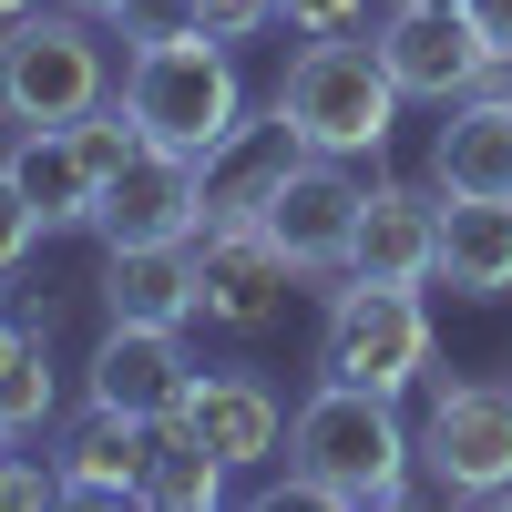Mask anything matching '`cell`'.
Wrapping results in <instances>:
<instances>
[{"label":"cell","instance_id":"obj_7","mask_svg":"<svg viewBox=\"0 0 512 512\" xmlns=\"http://www.w3.org/2000/svg\"><path fill=\"white\" fill-rule=\"evenodd\" d=\"M369 41H379V62H390V82L410 103H461V93H482V82L502 72L461 0H390Z\"/></svg>","mask_w":512,"mask_h":512},{"label":"cell","instance_id":"obj_28","mask_svg":"<svg viewBox=\"0 0 512 512\" xmlns=\"http://www.w3.org/2000/svg\"><path fill=\"white\" fill-rule=\"evenodd\" d=\"M72 11H93V21H113V11H123V0H72Z\"/></svg>","mask_w":512,"mask_h":512},{"label":"cell","instance_id":"obj_19","mask_svg":"<svg viewBox=\"0 0 512 512\" xmlns=\"http://www.w3.org/2000/svg\"><path fill=\"white\" fill-rule=\"evenodd\" d=\"M62 502H144V420L93 410L62 441Z\"/></svg>","mask_w":512,"mask_h":512},{"label":"cell","instance_id":"obj_2","mask_svg":"<svg viewBox=\"0 0 512 512\" xmlns=\"http://www.w3.org/2000/svg\"><path fill=\"white\" fill-rule=\"evenodd\" d=\"M123 113L144 123V144L164 154H226L246 134V82H236V41L216 31H164V41H134L123 52Z\"/></svg>","mask_w":512,"mask_h":512},{"label":"cell","instance_id":"obj_21","mask_svg":"<svg viewBox=\"0 0 512 512\" xmlns=\"http://www.w3.org/2000/svg\"><path fill=\"white\" fill-rule=\"evenodd\" d=\"M0 420H11V431H41V420H52V338L41 328L0 359Z\"/></svg>","mask_w":512,"mask_h":512},{"label":"cell","instance_id":"obj_3","mask_svg":"<svg viewBox=\"0 0 512 512\" xmlns=\"http://www.w3.org/2000/svg\"><path fill=\"white\" fill-rule=\"evenodd\" d=\"M400 82L390 62H379V41L369 31H328V41H297V62L277 82V123L297 134V154H338V164H379V144H390V123H400Z\"/></svg>","mask_w":512,"mask_h":512},{"label":"cell","instance_id":"obj_13","mask_svg":"<svg viewBox=\"0 0 512 512\" xmlns=\"http://www.w3.org/2000/svg\"><path fill=\"white\" fill-rule=\"evenodd\" d=\"M185 431L226 461V472H256V461H287V400L267 390L256 369H195L185 390Z\"/></svg>","mask_w":512,"mask_h":512},{"label":"cell","instance_id":"obj_22","mask_svg":"<svg viewBox=\"0 0 512 512\" xmlns=\"http://www.w3.org/2000/svg\"><path fill=\"white\" fill-rule=\"evenodd\" d=\"M72 144H82V164H93V175H123V164L144 154V123L123 113V93H113V103H93V113L72 123Z\"/></svg>","mask_w":512,"mask_h":512},{"label":"cell","instance_id":"obj_11","mask_svg":"<svg viewBox=\"0 0 512 512\" xmlns=\"http://www.w3.org/2000/svg\"><path fill=\"white\" fill-rule=\"evenodd\" d=\"M338 277H390V287H431L441 277V185H390L379 175L359 195V236Z\"/></svg>","mask_w":512,"mask_h":512},{"label":"cell","instance_id":"obj_26","mask_svg":"<svg viewBox=\"0 0 512 512\" xmlns=\"http://www.w3.org/2000/svg\"><path fill=\"white\" fill-rule=\"evenodd\" d=\"M472 11V31L492 41V62H512V0H461Z\"/></svg>","mask_w":512,"mask_h":512},{"label":"cell","instance_id":"obj_10","mask_svg":"<svg viewBox=\"0 0 512 512\" xmlns=\"http://www.w3.org/2000/svg\"><path fill=\"white\" fill-rule=\"evenodd\" d=\"M287 256L267 246V226H195V318L205 328H267L287 308Z\"/></svg>","mask_w":512,"mask_h":512},{"label":"cell","instance_id":"obj_14","mask_svg":"<svg viewBox=\"0 0 512 512\" xmlns=\"http://www.w3.org/2000/svg\"><path fill=\"white\" fill-rule=\"evenodd\" d=\"M451 123L431 134V185L441 195H512V62L482 82V93L441 103Z\"/></svg>","mask_w":512,"mask_h":512},{"label":"cell","instance_id":"obj_25","mask_svg":"<svg viewBox=\"0 0 512 512\" xmlns=\"http://www.w3.org/2000/svg\"><path fill=\"white\" fill-rule=\"evenodd\" d=\"M31 246H41V216L21 205V185L0 175V277H21V256H31Z\"/></svg>","mask_w":512,"mask_h":512},{"label":"cell","instance_id":"obj_8","mask_svg":"<svg viewBox=\"0 0 512 512\" xmlns=\"http://www.w3.org/2000/svg\"><path fill=\"white\" fill-rule=\"evenodd\" d=\"M359 195H369V185H359L338 154H297L256 226H267V246L287 256L297 277H338V267H349V236H359Z\"/></svg>","mask_w":512,"mask_h":512},{"label":"cell","instance_id":"obj_23","mask_svg":"<svg viewBox=\"0 0 512 512\" xmlns=\"http://www.w3.org/2000/svg\"><path fill=\"white\" fill-rule=\"evenodd\" d=\"M31 502H62V461L0 451V512H31Z\"/></svg>","mask_w":512,"mask_h":512},{"label":"cell","instance_id":"obj_27","mask_svg":"<svg viewBox=\"0 0 512 512\" xmlns=\"http://www.w3.org/2000/svg\"><path fill=\"white\" fill-rule=\"evenodd\" d=\"M21 338H31V318H21V308H0V359H11Z\"/></svg>","mask_w":512,"mask_h":512},{"label":"cell","instance_id":"obj_1","mask_svg":"<svg viewBox=\"0 0 512 512\" xmlns=\"http://www.w3.org/2000/svg\"><path fill=\"white\" fill-rule=\"evenodd\" d=\"M410 461L420 441L400 431V400L349 390V379H318L308 400L287 410V492L297 502H338V512H390L410 502Z\"/></svg>","mask_w":512,"mask_h":512},{"label":"cell","instance_id":"obj_29","mask_svg":"<svg viewBox=\"0 0 512 512\" xmlns=\"http://www.w3.org/2000/svg\"><path fill=\"white\" fill-rule=\"evenodd\" d=\"M21 11H41V0H0V21H21Z\"/></svg>","mask_w":512,"mask_h":512},{"label":"cell","instance_id":"obj_9","mask_svg":"<svg viewBox=\"0 0 512 512\" xmlns=\"http://www.w3.org/2000/svg\"><path fill=\"white\" fill-rule=\"evenodd\" d=\"M195 226H205V164L195 154H164V144H144L93 195V236L103 246H185Z\"/></svg>","mask_w":512,"mask_h":512},{"label":"cell","instance_id":"obj_5","mask_svg":"<svg viewBox=\"0 0 512 512\" xmlns=\"http://www.w3.org/2000/svg\"><path fill=\"white\" fill-rule=\"evenodd\" d=\"M431 308L420 287H390V277H338L328 287V318H318V379H349V390H379L400 400L431 379Z\"/></svg>","mask_w":512,"mask_h":512},{"label":"cell","instance_id":"obj_30","mask_svg":"<svg viewBox=\"0 0 512 512\" xmlns=\"http://www.w3.org/2000/svg\"><path fill=\"white\" fill-rule=\"evenodd\" d=\"M11 441H21V431H11V420H0V451H11Z\"/></svg>","mask_w":512,"mask_h":512},{"label":"cell","instance_id":"obj_31","mask_svg":"<svg viewBox=\"0 0 512 512\" xmlns=\"http://www.w3.org/2000/svg\"><path fill=\"white\" fill-rule=\"evenodd\" d=\"M379 11H390V0H379Z\"/></svg>","mask_w":512,"mask_h":512},{"label":"cell","instance_id":"obj_4","mask_svg":"<svg viewBox=\"0 0 512 512\" xmlns=\"http://www.w3.org/2000/svg\"><path fill=\"white\" fill-rule=\"evenodd\" d=\"M93 103H113V52L93 11H21L0 21V123L11 134H41V123H82Z\"/></svg>","mask_w":512,"mask_h":512},{"label":"cell","instance_id":"obj_12","mask_svg":"<svg viewBox=\"0 0 512 512\" xmlns=\"http://www.w3.org/2000/svg\"><path fill=\"white\" fill-rule=\"evenodd\" d=\"M195 390V359H185V328H134V318H103V349H93V410L123 420H175Z\"/></svg>","mask_w":512,"mask_h":512},{"label":"cell","instance_id":"obj_15","mask_svg":"<svg viewBox=\"0 0 512 512\" xmlns=\"http://www.w3.org/2000/svg\"><path fill=\"white\" fill-rule=\"evenodd\" d=\"M451 297H512V195H441V277Z\"/></svg>","mask_w":512,"mask_h":512},{"label":"cell","instance_id":"obj_18","mask_svg":"<svg viewBox=\"0 0 512 512\" xmlns=\"http://www.w3.org/2000/svg\"><path fill=\"white\" fill-rule=\"evenodd\" d=\"M287 164H297V134H287V123H277V113L246 123L226 154H205V226H256Z\"/></svg>","mask_w":512,"mask_h":512},{"label":"cell","instance_id":"obj_6","mask_svg":"<svg viewBox=\"0 0 512 512\" xmlns=\"http://www.w3.org/2000/svg\"><path fill=\"white\" fill-rule=\"evenodd\" d=\"M420 472L451 502H512V379H451L420 410Z\"/></svg>","mask_w":512,"mask_h":512},{"label":"cell","instance_id":"obj_16","mask_svg":"<svg viewBox=\"0 0 512 512\" xmlns=\"http://www.w3.org/2000/svg\"><path fill=\"white\" fill-rule=\"evenodd\" d=\"M0 175L21 185V205L41 216V236H62V226H93V195H103V175L82 164L72 123H41V134H11V154H0Z\"/></svg>","mask_w":512,"mask_h":512},{"label":"cell","instance_id":"obj_17","mask_svg":"<svg viewBox=\"0 0 512 512\" xmlns=\"http://www.w3.org/2000/svg\"><path fill=\"white\" fill-rule=\"evenodd\" d=\"M103 318L185 328L195 318V236L185 246H103Z\"/></svg>","mask_w":512,"mask_h":512},{"label":"cell","instance_id":"obj_24","mask_svg":"<svg viewBox=\"0 0 512 512\" xmlns=\"http://www.w3.org/2000/svg\"><path fill=\"white\" fill-rule=\"evenodd\" d=\"M185 11H195V31H216V41H256L277 21V0H185Z\"/></svg>","mask_w":512,"mask_h":512},{"label":"cell","instance_id":"obj_20","mask_svg":"<svg viewBox=\"0 0 512 512\" xmlns=\"http://www.w3.org/2000/svg\"><path fill=\"white\" fill-rule=\"evenodd\" d=\"M226 461L205 451L185 420H144V502H164V512H205V502H226Z\"/></svg>","mask_w":512,"mask_h":512}]
</instances>
